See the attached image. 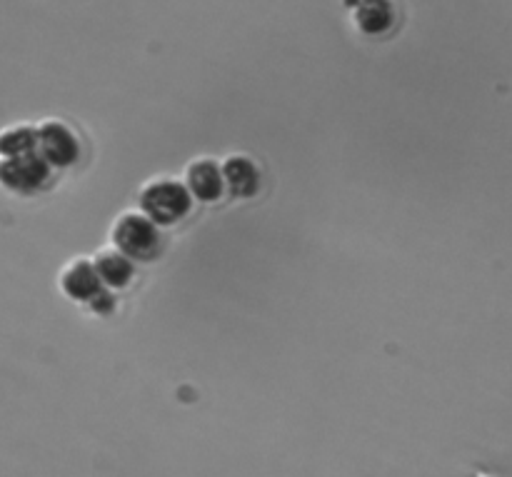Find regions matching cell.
I'll use <instances>...</instances> for the list:
<instances>
[{
    "label": "cell",
    "mask_w": 512,
    "mask_h": 477,
    "mask_svg": "<svg viewBox=\"0 0 512 477\" xmlns=\"http://www.w3.org/2000/svg\"><path fill=\"white\" fill-rule=\"evenodd\" d=\"M190 193L183 183H175L170 178L153 180L140 193V208L143 215L155 225H170L178 223L183 215L190 210Z\"/></svg>",
    "instance_id": "6da1fadb"
},
{
    "label": "cell",
    "mask_w": 512,
    "mask_h": 477,
    "mask_svg": "<svg viewBox=\"0 0 512 477\" xmlns=\"http://www.w3.org/2000/svg\"><path fill=\"white\" fill-rule=\"evenodd\" d=\"M113 243L128 260H148L158 250L160 235L143 213H125L113 228Z\"/></svg>",
    "instance_id": "7a4b0ae2"
},
{
    "label": "cell",
    "mask_w": 512,
    "mask_h": 477,
    "mask_svg": "<svg viewBox=\"0 0 512 477\" xmlns=\"http://www.w3.org/2000/svg\"><path fill=\"white\" fill-rule=\"evenodd\" d=\"M35 155L50 168H65L78 160V140L68 125L60 120H48L35 128Z\"/></svg>",
    "instance_id": "3957f363"
},
{
    "label": "cell",
    "mask_w": 512,
    "mask_h": 477,
    "mask_svg": "<svg viewBox=\"0 0 512 477\" xmlns=\"http://www.w3.org/2000/svg\"><path fill=\"white\" fill-rule=\"evenodd\" d=\"M50 170L53 168L35 153L23 158H0V185L13 193H35L48 183Z\"/></svg>",
    "instance_id": "277c9868"
},
{
    "label": "cell",
    "mask_w": 512,
    "mask_h": 477,
    "mask_svg": "<svg viewBox=\"0 0 512 477\" xmlns=\"http://www.w3.org/2000/svg\"><path fill=\"white\" fill-rule=\"evenodd\" d=\"M60 290L68 295L70 300H80V303H90L95 295L103 290L95 268L90 260H75L60 275Z\"/></svg>",
    "instance_id": "5b68a950"
},
{
    "label": "cell",
    "mask_w": 512,
    "mask_h": 477,
    "mask_svg": "<svg viewBox=\"0 0 512 477\" xmlns=\"http://www.w3.org/2000/svg\"><path fill=\"white\" fill-rule=\"evenodd\" d=\"M188 193L190 198H198L210 203V200H218L220 193H223V175H220V168L213 163V160L203 158L195 160L188 168Z\"/></svg>",
    "instance_id": "8992f818"
},
{
    "label": "cell",
    "mask_w": 512,
    "mask_h": 477,
    "mask_svg": "<svg viewBox=\"0 0 512 477\" xmlns=\"http://www.w3.org/2000/svg\"><path fill=\"white\" fill-rule=\"evenodd\" d=\"M220 175H223V185H228L230 193L240 195V198H248L258 190L260 173L253 160L245 158V155H233V158L225 160Z\"/></svg>",
    "instance_id": "52a82bcc"
},
{
    "label": "cell",
    "mask_w": 512,
    "mask_h": 477,
    "mask_svg": "<svg viewBox=\"0 0 512 477\" xmlns=\"http://www.w3.org/2000/svg\"><path fill=\"white\" fill-rule=\"evenodd\" d=\"M93 268L100 285H108V288H123V285H128V280L133 278V265H130V260L125 258V255H120L118 250H103V253L95 258Z\"/></svg>",
    "instance_id": "ba28073f"
},
{
    "label": "cell",
    "mask_w": 512,
    "mask_h": 477,
    "mask_svg": "<svg viewBox=\"0 0 512 477\" xmlns=\"http://www.w3.org/2000/svg\"><path fill=\"white\" fill-rule=\"evenodd\" d=\"M358 28L368 35H380L393 25V5L388 0H358Z\"/></svg>",
    "instance_id": "9c48e42d"
},
{
    "label": "cell",
    "mask_w": 512,
    "mask_h": 477,
    "mask_svg": "<svg viewBox=\"0 0 512 477\" xmlns=\"http://www.w3.org/2000/svg\"><path fill=\"white\" fill-rule=\"evenodd\" d=\"M35 153V128L15 125L0 133V158H23Z\"/></svg>",
    "instance_id": "30bf717a"
},
{
    "label": "cell",
    "mask_w": 512,
    "mask_h": 477,
    "mask_svg": "<svg viewBox=\"0 0 512 477\" xmlns=\"http://www.w3.org/2000/svg\"><path fill=\"white\" fill-rule=\"evenodd\" d=\"M88 305L95 310V313H108V310L115 305V300H113V295L105 293V290H100V293L95 295Z\"/></svg>",
    "instance_id": "8fae6325"
}]
</instances>
